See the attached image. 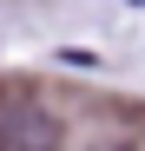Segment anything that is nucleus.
<instances>
[{
	"label": "nucleus",
	"mask_w": 145,
	"mask_h": 151,
	"mask_svg": "<svg viewBox=\"0 0 145 151\" xmlns=\"http://www.w3.org/2000/svg\"><path fill=\"white\" fill-rule=\"evenodd\" d=\"M132 7H145V0H132Z\"/></svg>",
	"instance_id": "2"
},
{
	"label": "nucleus",
	"mask_w": 145,
	"mask_h": 151,
	"mask_svg": "<svg viewBox=\"0 0 145 151\" xmlns=\"http://www.w3.org/2000/svg\"><path fill=\"white\" fill-rule=\"evenodd\" d=\"M0 151H59V125L33 105H20L0 118Z\"/></svg>",
	"instance_id": "1"
}]
</instances>
